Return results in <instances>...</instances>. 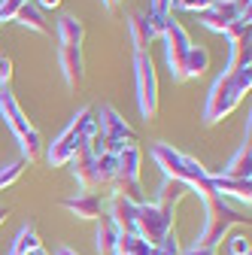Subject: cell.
<instances>
[{
	"label": "cell",
	"instance_id": "obj_30",
	"mask_svg": "<svg viewBox=\"0 0 252 255\" xmlns=\"http://www.w3.org/2000/svg\"><path fill=\"white\" fill-rule=\"evenodd\" d=\"M228 252H231V255H249V240H246L243 234H234V237L228 240Z\"/></svg>",
	"mask_w": 252,
	"mask_h": 255
},
{
	"label": "cell",
	"instance_id": "obj_35",
	"mask_svg": "<svg viewBox=\"0 0 252 255\" xmlns=\"http://www.w3.org/2000/svg\"><path fill=\"white\" fill-rule=\"evenodd\" d=\"M234 3H237V6H240L243 12H249V3H252V0H234Z\"/></svg>",
	"mask_w": 252,
	"mask_h": 255
},
{
	"label": "cell",
	"instance_id": "obj_37",
	"mask_svg": "<svg viewBox=\"0 0 252 255\" xmlns=\"http://www.w3.org/2000/svg\"><path fill=\"white\" fill-rule=\"evenodd\" d=\"M101 3H104V6H107V9H113V6H116V3H122V0H101Z\"/></svg>",
	"mask_w": 252,
	"mask_h": 255
},
{
	"label": "cell",
	"instance_id": "obj_38",
	"mask_svg": "<svg viewBox=\"0 0 252 255\" xmlns=\"http://www.w3.org/2000/svg\"><path fill=\"white\" fill-rule=\"evenodd\" d=\"M6 222V207H0V225Z\"/></svg>",
	"mask_w": 252,
	"mask_h": 255
},
{
	"label": "cell",
	"instance_id": "obj_9",
	"mask_svg": "<svg viewBox=\"0 0 252 255\" xmlns=\"http://www.w3.org/2000/svg\"><path fill=\"white\" fill-rule=\"evenodd\" d=\"M134 79H137V107L140 116L149 122L158 116V76H155V64L146 52L134 55Z\"/></svg>",
	"mask_w": 252,
	"mask_h": 255
},
{
	"label": "cell",
	"instance_id": "obj_3",
	"mask_svg": "<svg viewBox=\"0 0 252 255\" xmlns=\"http://www.w3.org/2000/svg\"><path fill=\"white\" fill-rule=\"evenodd\" d=\"M98 134V119H94V107H82V110H76L73 113V119L67 122V128L61 131L52 143H49V149H46V161H49V167H61V164H67L70 158Z\"/></svg>",
	"mask_w": 252,
	"mask_h": 255
},
{
	"label": "cell",
	"instance_id": "obj_11",
	"mask_svg": "<svg viewBox=\"0 0 252 255\" xmlns=\"http://www.w3.org/2000/svg\"><path fill=\"white\" fill-rule=\"evenodd\" d=\"M58 67L64 73V82L70 88H79L85 82V58H82V43H61L58 46Z\"/></svg>",
	"mask_w": 252,
	"mask_h": 255
},
{
	"label": "cell",
	"instance_id": "obj_14",
	"mask_svg": "<svg viewBox=\"0 0 252 255\" xmlns=\"http://www.w3.org/2000/svg\"><path fill=\"white\" fill-rule=\"evenodd\" d=\"M210 182H213V191L225 201H237L240 207L249 210V201H252V179H228V176H219V173H210Z\"/></svg>",
	"mask_w": 252,
	"mask_h": 255
},
{
	"label": "cell",
	"instance_id": "obj_10",
	"mask_svg": "<svg viewBox=\"0 0 252 255\" xmlns=\"http://www.w3.org/2000/svg\"><path fill=\"white\" fill-rule=\"evenodd\" d=\"M161 40H164V61H167L170 79H173V82H182V67H185V58H188V49H192L195 43H192L188 30H185L176 18H170V21L164 24Z\"/></svg>",
	"mask_w": 252,
	"mask_h": 255
},
{
	"label": "cell",
	"instance_id": "obj_19",
	"mask_svg": "<svg viewBox=\"0 0 252 255\" xmlns=\"http://www.w3.org/2000/svg\"><path fill=\"white\" fill-rule=\"evenodd\" d=\"M12 21L24 24L27 30H37V34H52V24L46 21L43 9H40V6H34V3H24V6L15 12V18H12Z\"/></svg>",
	"mask_w": 252,
	"mask_h": 255
},
{
	"label": "cell",
	"instance_id": "obj_13",
	"mask_svg": "<svg viewBox=\"0 0 252 255\" xmlns=\"http://www.w3.org/2000/svg\"><path fill=\"white\" fill-rule=\"evenodd\" d=\"M237 15H243V9L234 3V0H213V3L201 12V24H204L207 30L222 34V30H225Z\"/></svg>",
	"mask_w": 252,
	"mask_h": 255
},
{
	"label": "cell",
	"instance_id": "obj_33",
	"mask_svg": "<svg viewBox=\"0 0 252 255\" xmlns=\"http://www.w3.org/2000/svg\"><path fill=\"white\" fill-rule=\"evenodd\" d=\"M30 3H34V6H40V9L46 12V9H55V6H61V0H30Z\"/></svg>",
	"mask_w": 252,
	"mask_h": 255
},
{
	"label": "cell",
	"instance_id": "obj_36",
	"mask_svg": "<svg viewBox=\"0 0 252 255\" xmlns=\"http://www.w3.org/2000/svg\"><path fill=\"white\" fill-rule=\"evenodd\" d=\"M30 255H49V252H46V246H43V243H40V246H37V249H34V252H30Z\"/></svg>",
	"mask_w": 252,
	"mask_h": 255
},
{
	"label": "cell",
	"instance_id": "obj_27",
	"mask_svg": "<svg viewBox=\"0 0 252 255\" xmlns=\"http://www.w3.org/2000/svg\"><path fill=\"white\" fill-rule=\"evenodd\" d=\"M24 3H30V0H3V3H0V24H3V21H12L15 12H18Z\"/></svg>",
	"mask_w": 252,
	"mask_h": 255
},
{
	"label": "cell",
	"instance_id": "obj_24",
	"mask_svg": "<svg viewBox=\"0 0 252 255\" xmlns=\"http://www.w3.org/2000/svg\"><path fill=\"white\" fill-rule=\"evenodd\" d=\"M85 24L76 15H61L58 18V43H82Z\"/></svg>",
	"mask_w": 252,
	"mask_h": 255
},
{
	"label": "cell",
	"instance_id": "obj_29",
	"mask_svg": "<svg viewBox=\"0 0 252 255\" xmlns=\"http://www.w3.org/2000/svg\"><path fill=\"white\" fill-rule=\"evenodd\" d=\"M213 0H173V9H185V12H204Z\"/></svg>",
	"mask_w": 252,
	"mask_h": 255
},
{
	"label": "cell",
	"instance_id": "obj_31",
	"mask_svg": "<svg viewBox=\"0 0 252 255\" xmlns=\"http://www.w3.org/2000/svg\"><path fill=\"white\" fill-rule=\"evenodd\" d=\"M9 79H12V61L6 55H0V88L9 85Z\"/></svg>",
	"mask_w": 252,
	"mask_h": 255
},
{
	"label": "cell",
	"instance_id": "obj_6",
	"mask_svg": "<svg viewBox=\"0 0 252 255\" xmlns=\"http://www.w3.org/2000/svg\"><path fill=\"white\" fill-rule=\"evenodd\" d=\"M140 164H143V152L137 143L125 146L116 155V176H113V191L122 198H128L134 204H143V182H140Z\"/></svg>",
	"mask_w": 252,
	"mask_h": 255
},
{
	"label": "cell",
	"instance_id": "obj_25",
	"mask_svg": "<svg viewBox=\"0 0 252 255\" xmlns=\"http://www.w3.org/2000/svg\"><path fill=\"white\" fill-rule=\"evenodd\" d=\"M249 27H252V12H243L222 30V37H225V43H246L249 40Z\"/></svg>",
	"mask_w": 252,
	"mask_h": 255
},
{
	"label": "cell",
	"instance_id": "obj_26",
	"mask_svg": "<svg viewBox=\"0 0 252 255\" xmlns=\"http://www.w3.org/2000/svg\"><path fill=\"white\" fill-rule=\"evenodd\" d=\"M158 24H167L173 18V0H149V9H146Z\"/></svg>",
	"mask_w": 252,
	"mask_h": 255
},
{
	"label": "cell",
	"instance_id": "obj_7",
	"mask_svg": "<svg viewBox=\"0 0 252 255\" xmlns=\"http://www.w3.org/2000/svg\"><path fill=\"white\" fill-rule=\"evenodd\" d=\"M173 231V213L158 207L155 201H143L137 204V216H134V231L137 237H143L149 246H158L167 234Z\"/></svg>",
	"mask_w": 252,
	"mask_h": 255
},
{
	"label": "cell",
	"instance_id": "obj_8",
	"mask_svg": "<svg viewBox=\"0 0 252 255\" xmlns=\"http://www.w3.org/2000/svg\"><path fill=\"white\" fill-rule=\"evenodd\" d=\"M94 119H98V137H101V143H104V149H107L110 155H119L125 146L134 143L131 125L125 122L110 104H101L98 110H94Z\"/></svg>",
	"mask_w": 252,
	"mask_h": 255
},
{
	"label": "cell",
	"instance_id": "obj_34",
	"mask_svg": "<svg viewBox=\"0 0 252 255\" xmlns=\"http://www.w3.org/2000/svg\"><path fill=\"white\" fill-rule=\"evenodd\" d=\"M55 255H79V252H76V249H70V246H58V249H55Z\"/></svg>",
	"mask_w": 252,
	"mask_h": 255
},
{
	"label": "cell",
	"instance_id": "obj_1",
	"mask_svg": "<svg viewBox=\"0 0 252 255\" xmlns=\"http://www.w3.org/2000/svg\"><path fill=\"white\" fill-rule=\"evenodd\" d=\"M249 88H252V55L249 49H243L234 67L222 70L213 79L207 91V104H204V125H216L225 116H231L237 104L249 94Z\"/></svg>",
	"mask_w": 252,
	"mask_h": 255
},
{
	"label": "cell",
	"instance_id": "obj_5",
	"mask_svg": "<svg viewBox=\"0 0 252 255\" xmlns=\"http://www.w3.org/2000/svg\"><path fill=\"white\" fill-rule=\"evenodd\" d=\"M0 119L6 122V128L15 134V140L21 143V155L27 158V161H34V158L40 155V146H43V137L34 125H30V119L24 116V110L18 107L15 94L9 91V85L0 88Z\"/></svg>",
	"mask_w": 252,
	"mask_h": 255
},
{
	"label": "cell",
	"instance_id": "obj_21",
	"mask_svg": "<svg viewBox=\"0 0 252 255\" xmlns=\"http://www.w3.org/2000/svg\"><path fill=\"white\" fill-rule=\"evenodd\" d=\"M207 67H210V52L204 46H192L188 49V58H185V67H182V82L198 79Z\"/></svg>",
	"mask_w": 252,
	"mask_h": 255
},
{
	"label": "cell",
	"instance_id": "obj_15",
	"mask_svg": "<svg viewBox=\"0 0 252 255\" xmlns=\"http://www.w3.org/2000/svg\"><path fill=\"white\" fill-rule=\"evenodd\" d=\"M64 210H70L76 219H98L107 210V201L98 195V191H76L73 198L64 201Z\"/></svg>",
	"mask_w": 252,
	"mask_h": 255
},
{
	"label": "cell",
	"instance_id": "obj_12",
	"mask_svg": "<svg viewBox=\"0 0 252 255\" xmlns=\"http://www.w3.org/2000/svg\"><path fill=\"white\" fill-rule=\"evenodd\" d=\"M128 34H131V43H134V49L137 52H146V46L152 43V40H158L161 34H164V24H158L146 9L143 12H134L131 18H128Z\"/></svg>",
	"mask_w": 252,
	"mask_h": 255
},
{
	"label": "cell",
	"instance_id": "obj_16",
	"mask_svg": "<svg viewBox=\"0 0 252 255\" xmlns=\"http://www.w3.org/2000/svg\"><path fill=\"white\" fill-rule=\"evenodd\" d=\"M249 164H252V143H249V134H246L243 143L237 146V152L231 155V161L222 167V173H219V176H228V179H252Z\"/></svg>",
	"mask_w": 252,
	"mask_h": 255
},
{
	"label": "cell",
	"instance_id": "obj_20",
	"mask_svg": "<svg viewBox=\"0 0 252 255\" xmlns=\"http://www.w3.org/2000/svg\"><path fill=\"white\" fill-rule=\"evenodd\" d=\"M113 255H155V246H149V243H146L143 237H137V234L122 231L119 240H116Z\"/></svg>",
	"mask_w": 252,
	"mask_h": 255
},
{
	"label": "cell",
	"instance_id": "obj_4",
	"mask_svg": "<svg viewBox=\"0 0 252 255\" xmlns=\"http://www.w3.org/2000/svg\"><path fill=\"white\" fill-rule=\"evenodd\" d=\"M201 204H204V228L198 234V246H219V240H222L234 225H243L249 219L240 207H234L225 198H219L216 191L210 198H201Z\"/></svg>",
	"mask_w": 252,
	"mask_h": 255
},
{
	"label": "cell",
	"instance_id": "obj_2",
	"mask_svg": "<svg viewBox=\"0 0 252 255\" xmlns=\"http://www.w3.org/2000/svg\"><path fill=\"white\" fill-rule=\"evenodd\" d=\"M152 161L161 167L164 179H176V182H185L188 188L195 191L198 198H210L213 195V182H210V173L201 167V161H195L192 155H185L179 149H173L170 143H152Z\"/></svg>",
	"mask_w": 252,
	"mask_h": 255
},
{
	"label": "cell",
	"instance_id": "obj_22",
	"mask_svg": "<svg viewBox=\"0 0 252 255\" xmlns=\"http://www.w3.org/2000/svg\"><path fill=\"white\" fill-rule=\"evenodd\" d=\"M37 246H40L37 228H34V225H21V228H18V234L12 237V243H9V252H6V255H30Z\"/></svg>",
	"mask_w": 252,
	"mask_h": 255
},
{
	"label": "cell",
	"instance_id": "obj_18",
	"mask_svg": "<svg viewBox=\"0 0 252 255\" xmlns=\"http://www.w3.org/2000/svg\"><path fill=\"white\" fill-rule=\"evenodd\" d=\"M119 234H122L119 225H116L107 213H101V216H98V234H94V237H98V243H94V246H98V255H113Z\"/></svg>",
	"mask_w": 252,
	"mask_h": 255
},
{
	"label": "cell",
	"instance_id": "obj_23",
	"mask_svg": "<svg viewBox=\"0 0 252 255\" xmlns=\"http://www.w3.org/2000/svg\"><path fill=\"white\" fill-rule=\"evenodd\" d=\"M113 176H116V155L110 152L94 155V191L104 185H113Z\"/></svg>",
	"mask_w": 252,
	"mask_h": 255
},
{
	"label": "cell",
	"instance_id": "obj_17",
	"mask_svg": "<svg viewBox=\"0 0 252 255\" xmlns=\"http://www.w3.org/2000/svg\"><path fill=\"white\" fill-rule=\"evenodd\" d=\"M188 195H192V188H188L185 182L164 179V182H161V188H158V198H155V204L164 207V210H170V213H176V207H179Z\"/></svg>",
	"mask_w": 252,
	"mask_h": 255
},
{
	"label": "cell",
	"instance_id": "obj_32",
	"mask_svg": "<svg viewBox=\"0 0 252 255\" xmlns=\"http://www.w3.org/2000/svg\"><path fill=\"white\" fill-rule=\"evenodd\" d=\"M179 255H216V246H192V249H185V252H179Z\"/></svg>",
	"mask_w": 252,
	"mask_h": 255
},
{
	"label": "cell",
	"instance_id": "obj_28",
	"mask_svg": "<svg viewBox=\"0 0 252 255\" xmlns=\"http://www.w3.org/2000/svg\"><path fill=\"white\" fill-rule=\"evenodd\" d=\"M182 249H179V240H176V231H170L158 246H155V255H179Z\"/></svg>",
	"mask_w": 252,
	"mask_h": 255
}]
</instances>
